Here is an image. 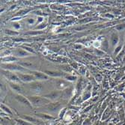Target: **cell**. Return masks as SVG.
<instances>
[{
    "label": "cell",
    "mask_w": 125,
    "mask_h": 125,
    "mask_svg": "<svg viewBox=\"0 0 125 125\" xmlns=\"http://www.w3.org/2000/svg\"><path fill=\"white\" fill-rule=\"evenodd\" d=\"M28 99L29 100L30 103L32 106H47V104H50L51 102L49 99L44 97H39V96H31L29 97Z\"/></svg>",
    "instance_id": "cell-1"
},
{
    "label": "cell",
    "mask_w": 125,
    "mask_h": 125,
    "mask_svg": "<svg viewBox=\"0 0 125 125\" xmlns=\"http://www.w3.org/2000/svg\"><path fill=\"white\" fill-rule=\"evenodd\" d=\"M2 74L8 79L10 82H12V83H20V79L18 77L17 74L14 73L12 71H7V70H3L2 71Z\"/></svg>",
    "instance_id": "cell-2"
},
{
    "label": "cell",
    "mask_w": 125,
    "mask_h": 125,
    "mask_svg": "<svg viewBox=\"0 0 125 125\" xmlns=\"http://www.w3.org/2000/svg\"><path fill=\"white\" fill-rule=\"evenodd\" d=\"M2 69L3 70H7L10 71H21V72H26L29 71L27 68L22 67L21 65H17V64H2Z\"/></svg>",
    "instance_id": "cell-3"
},
{
    "label": "cell",
    "mask_w": 125,
    "mask_h": 125,
    "mask_svg": "<svg viewBox=\"0 0 125 125\" xmlns=\"http://www.w3.org/2000/svg\"><path fill=\"white\" fill-rule=\"evenodd\" d=\"M17 74L18 77L20 78V81L22 83H31V82H35L36 80V78L32 74H26V73H19Z\"/></svg>",
    "instance_id": "cell-4"
},
{
    "label": "cell",
    "mask_w": 125,
    "mask_h": 125,
    "mask_svg": "<svg viewBox=\"0 0 125 125\" xmlns=\"http://www.w3.org/2000/svg\"><path fill=\"white\" fill-rule=\"evenodd\" d=\"M45 108L50 112H55L56 111L62 109V104H60L59 102H53V103H50V104H47V106H45Z\"/></svg>",
    "instance_id": "cell-5"
},
{
    "label": "cell",
    "mask_w": 125,
    "mask_h": 125,
    "mask_svg": "<svg viewBox=\"0 0 125 125\" xmlns=\"http://www.w3.org/2000/svg\"><path fill=\"white\" fill-rule=\"evenodd\" d=\"M15 99L19 102V103L23 104L26 106H29V107H32L33 106L31 105V104L30 103V101L28 98L25 97L24 96H22V94H15Z\"/></svg>",
    "instance_id": "cell-6"
},
{
    "label": "cell",
    "mask_w": 125,
    "mask_h": 125,
    "mask_svg": "<svg viewBox=\"0 0 125 125\" xmlns=\"http://www.w3.org/2000/svg\"><path fill=\"white\" fill-rule=\"evenodd\" d=\"M31 73V74L36 78V79H38V80H47L49 79V76H47L46 73H43L42 72L40 71H30Z\"/></svg>",
    "instance_id": "cell-7"
},
{
    "label": "cell",
    "mask_w": 125,
    "mask_h": 125,
    "mask_svg": "<svg viewBox=\"0 0 125 125\" xmlns=\"http://www.w3.org/2000/svg\"><path fill=\"white\" fill-rule=\"evenodd\" d=\"M43 89V85L42 83L38 82V83H34L31 85V90L33 91V92H35L36 94L41 93Z\"/></svg>",
    "instance_id": "cell-8"
},
{
    "label": "cell",
    "mask_w": 125,
    "mask_h": 125,
    "mask_svg": "<svg viewBox=\"0 0 125 125\" xmlns=\"http://www.w3.org/2000/svg\"><path fill=\"white\" fill-rule=\"evenodd\" d=\"M21 118L23 119L34 125H40L41 124V122L40 121V120L34 118V117H31V116H29V115H22L21 116Z\"/></svg>",
    "instance_id": "cell-9"
},
{
    "label": "cell",
    "mask_w": 125,
    "mask_h": 125,
    "mask_svg": "<svg viewBox=\"0 0 125 125\" xmlns=\"http://www.w3.org/2000/svg\"><path fill=\"white\" fill-rule=\"evenodd\" d=\"M60 95H61V92H59V91H54V92H52L48 94L44 95V97L49 99L50 100H54L59 97Z\"/></svg>",
    "instance_id": "cell-10"
},
{
    "label": "cell",
    "mask_w": 125,
    "mask_h": 125,
    "mask_svg": "<svg viewBox=\"0 0 125 125\" xmlns=\"http://www.w3.org/2000/svg\"><path fill=\"white\" fill-rule=\"evenodd\" d=\"M36 116L40 118L42 120H53L55 119V118L50 115L48 114H44V113H38L36 114Z\"/></svg>",
    "instance_id": "cell-11"
},
{
    "label": "cell",
    "mask_w": 125,
    "mask_h": 125,
    "mask_svg": "<svg viewBox=\"0 0 125 125\" xmlns=\"http://www.w3.org/2000/svg\"><path fill=\"white\" fill-rule=\"evenodd\" d=\"M45 73H46L47 76H52V77H60L63 76V73L59 71H45Z\"/></svg>",
    "instance_id": "cell-12"
},
{
    "label": "cell",
    "mask_w": 125,
    "mask_h": 125,
    "mask_svg": "<svg viewBox=\"0 0 125 125\" xmlns=\"http://www.w3.org/2000/svg\"><path fill=\"white\" fill-rule=\"evenodd\" d=\"M9 85L10 87L12 88L14 92H22V88L20 87V85L15 83H12V82H9Z\"/></svg>",
    "instance_id": "cell-13"
},
{
    "label": "cell",
    "mask_w": 125,
    "mask_h": 125,
    "mask_svg": "<svg viewBox=\"0 0 125 125\" xmlns=\"http://www.w3.org/2000/svg\"><path fill=\"white\" fill-rule=\"evenodd\" d=\"M56 85H57V88L59 89H64L65 88H67L68 86V84L64 81V80H62V79H60V80H58L57 83H56Z\"/></svg>",
    "instance_id": "cell-14"
},
{
    "label": "cell",
    "mask_w": 125,
    "mask_h": 125,
    "mask_svg": "<svg viewBox=\"0 0 125 125\" xmlns=\"http://www.w3.org/2000/svg\"><path fill=\"white\" fill-rule=\"evenodd\" d=\"M2 62H15V61H17V59L14 57V56H11V55H9L8 57H4L2 59Z\"/></svg>",
    "instance_id": "cell-15"
},
{
    "label": "cell",
    "mask_w": 125,
    "mask_h": 125,
    "mask_svg": "<svg viewBox=\"0 0 125 125\" xmlns=\"http://www.w3.org/2000/svg\"><path fill=\"white\" fill-rule=\"evenodd\" d=\"M16 55L17 56H20V57H23V56H28L29 55V53L27 52H26V51H24L23 50H20H20H18L17 51Z\"/></svg>",
    "instance_id": "cell-16"
},
{
    "label": "cell",
    "mask_w": 125,
    "mask_h": 125,
    "mask_svg": "<svg viewBox=\"0 0 125 125\" xmlns=\"http://www.w3.org/2000/svg\"><path fill=\"white\" fill-rule=\"evenodd\" d=\"M16 121H17V123L19 125H34V124H31V123H29V122H28V121L23 120V119H22V118L17 119Z\"/></svg>",
    "instance_id": "cell-17"
},
{
    "label": "cell",
    "mask_w": 125,
    "mask_h": 125,
    "mask_svg": "<svg viewBox=\"0 0 125 125\" xmlns=\"http://www.w3.org/2000/svg\"><path fill=\"white\" fill-rule=\"evenodd\" d=\"M1 108H2V109L3 110V111H5L6 113H8V115H13V112H11V110L10 109V108H8V107H7L6 106H5L4 104H1Z\"/></svg>",
    "instance_id": "cell-18"
},
{
    "label": "cell",
    "mask_w": 125,
    "mask_h": 125,
    "mask_svg": "<svg viewBox=\"0 0 125 125\" xmlns=\"http://www.w3.org/2000/svg\"><path fill=\"white\" fill-rule=\"evenodd\" d=\"M5 33H7L8 35H19L18 32L10 30V29H6L5 30Z\"/></svg>",
    "instance_id": "cell-19"
},
{
    "label": "cell",
    "mask_w": 125,
    "mask_h": 125,
    "mask_svg": "<svg viewBox=\"0 0 125 125\" xmlns=\"http://www.w3.org/2000/svg\"><path fill=\"white\" fill-rule=\"evenodd\" d=\"M62 70L64 71L65 72H71L72 71V68L68 65H63L62 67Z\"/></svg>",
    "instance_id": "cell-20"
},
{
    "label": "cell",
    "mask_w": 125,
    "mask_h": 125,
    "mask_svg": "<svg viewBox=\"0 0 125 125\" xmlns=\"http://www.w3.org/2000/svg\"><path fill=\"white\" fill-rule=\"evenodd\" d=\"M65 78L68 81H75L76 79V76H67Z\"/></svg>",
    "instance_id": "cell-21"
},
{
    "label": "cell",
    "mask_w": 125,
    "mask_h": 125,
    "mask_svg": "<svg viewBox=\"0 0 125 125\" xmlns=\"http://www.w3.org/2000/svg\"><path fill=\"white\" fill-rule=\"evenodd\" d=\"M22 48L25 49L26 50H28L29 52H31V53H33V54H35V51H34V50H33L31 48H30V47H22Z\"/></svg>",
    "instance_id": "cell-22"
},
{
    "label": "cell",
    "mask_w": 125,
    "mask_h": 125,
    "mask_svg": "<svg viewBox=\"0 0 125 125\" xmlns=\"http://www.w3.org/2000/svg\"><path fill=\"white\" fill-rule=\"evenodd\" d=\"M20 65H23L26 67H29L32 66V64H31V63H21Z\"/></svg>",
    "instance_id": "cell-23"
}]
</instances>
